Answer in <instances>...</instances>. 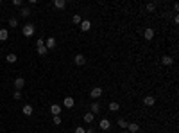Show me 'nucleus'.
I'll return each instance as SVG.
<instances>
[{
    "instance_id": "1",
    "label": "nucleus",
    "mask_w": 179,
    "mask_h": 133,
    "mask_svg": "<svg viewBox=\"0 0 179 133\" xmlns=\"http://www.w3.org/2000/svg\"><path fill=\"white\" fill-rule=\"evenodd\" d=\"M102 94H104V90H102L100 86H93V88H92V92H90V97H92L93 101H97V99L102 97Z\"/></svg>"
},
{
    "instance_id": "2",
    "label": "nucleus",
    "mask_w": 179,
    "mask_h": 133,
    "mask_svg": "<svg viewBox=\"0 0 179 133\" xmlns=\"http://www.w3.org/2000/svg\"><path fill=\"white\" fill-rule=\"evenodd\" d=\"M21 33H24V36H25V38L32 36V34H34V25H32V24H25V25H24V29H21Z\"/></svg>"
},
{
    "instance_id": "3",
    "label": "nucleus",
    "mask_w": 179,
    "mask_h": 133,
    "mask_svg": "<svg viewBox=\"0 0 179 133\" xmlns=\"http://www.w3.org/2000/svg\"><path fill=\"white\" fill-rule=\"evenodd\" d=\"M63 106H64V108H74V106H75V99L70 97V95H66V97L63 99Z\"/></svg>"
},
{
    "instance_id": "4",
    "label": "nucleus",
    "mask_w": 179,
    "mask_h": 133,
    "mask_svg": "<svg viewBox=\"0 0 179 133\" xmlns=\"http://www.w3.org/2000/svg\"><path fill=\"white\" fill-rule=\"evenodd\" d=\"M125 131H127V133H138V131H140V124H136V122H129L127 128H125Z\"/></svg>"
},
{
    "instance_id": "5",
    "label": "nucleus",
    "mask_w": 179,
    "mask_h": 133,
    "mask_svg": "<svg viewBox=\"0 0 179 133\" xmlns=\"http://www.w3.org/2000/svg\"><path fill=\"white\" fill-rule=\"evenodd\" d=\"M74 63H75L77 66H82V65H86V58H84L82 54H75V56H74Z\"/></svg>"
},
{
    "instance_id": "6",
    "label": "nucleus",
    "mask_w": 179,
    "mask_h": 133,
    "mask_svg": "<svg viewBox=\"0 0 179 133\" xmlns=\"http://www.w3.org/2000/svg\"><path fill=\"white\" fill-rule=\"evenodd\" d=\"M99 129H102V131L111 129V122H109L107 119H100V122H99Z\"/></svg>"
},
{
    "instance_id": "7",
    "label": "nucleus",
    "mask_w": 179,
    "mask_h": 133,
    "mask_svg": "<svg viewBox=\"0 0 179 133\" xmlns=\"http://www.w3.org/2000/svg\"><path fill=\"white\" fill-rule=\"evenodd\" d=\"M79 27H81L82 33H88L90 29H92V22H90V20H82L81 24H79Z\"/></svg>"
},
{
    "instance_id": "8",
    "label": "nucleus",
    "mask_w": 179,
    "mask_h": 133,
    "mask_svg": "<svg viewBox=\"0 0 179 133\" xmlns=\"http://www.w3.org/2000/svg\"><path fill=\"white\" fill-rule=\"evenodd\" d=\"M90 112H92L93 115H97V113L100 112V103H99V101H93L92 104H90Z\"/></svg>"
},
{
    "instance_id": "9",
    "label": "nucleus",
    "mask_w": 179,
    "mask_h": 133,
    "mask_svg": "<svg viewBox=\"0 0 179 133\" xmlns=\"http://www.w3.org/2000/svg\"><path fill=\"white\" fill-rule=\"evenodd\" d=\"M21 113H24L25 117H31V115L34 113V108H32L31 104H24V108H21Z\"/></svg>"
},
{
    "instance_id": "10",
    "label": "nucleus",
    "mask_w": 179,
    "mask_h": 133,
    "mask_svg": "<svg viewBox=\"0 0 179 133\" xmlns=\"http://www.w3.org/2000/svg\"><path fill=\"white\" fill-rule=\"evenodd\" d=\"M82 121H84V122H86V124H92V122H93V121H95V115H93V113H92V112H86V113H84V115H82Z\"/></svg>"
},
{
    "instance_id": "11",
    "label": "nucleus",
    "mask_w": 179,
    "mask_h": 133,
    "mask_svg": "<svg viewBox=\"0 0 179 133\" xmlns=\"http://www.w3.org/2000/svg\"><path fill=\"white\" fill-rule=\"evenodd\" d=\"M143 38H145L147 41H150V40L154 38V29H150V27H147V29H143Z\"/></svg>"
},
{
    "instance_id": "12",
    "label": "nucleus",
    "mask_w": 179,
    "mask_h": 133,
    "mask_svg": "<svg viewBox=\"0 0 179 133\" xmlns=\"http://www.w3.org/2000/svg\"><path fill=\"white\" fill-rule=\"evenodd\" d=\"M143 104L145 106H154L156 104V97L154 95H145L143 97Z\"/></svg>"
},
{
    "instance_id": "13",
    "label": "nucleus",
    "mask_w": 179,
    "mask_h": 133,
    "mask_svg": "<svg viewBox=\"0 0 179 133\" xmlns=\"http://www.w3.org/2000/svg\"><path fill=\"white\" fill-rule=\"evenodd\" d=\"M24 86H25V79L24 77H16L14 79V88H16V90H21Z\"/></svg>"
},
{
    "instance_id": "14",
    "label": "nucleus",
    "mask_w": 179,
    "mask_h": 133,
    "mask_svg": "<svg viewBox=\"0 0 179 133\" xmlns=\"http://www.w3.org/2000/svg\"><path fill=\"white\" fill-rule=\"evenodd\" d=\"M45 47H47V51H50V49H54L56 47V40L50 36V38H47L45 40Z\"/></svg>"
},
{
    "instance_id": "15",
    "label": "nucleus",
    "mask_w": 179,
    "mask_h": 133,
    "mask_svg": "<svg viewBox=\"0 0 179 133\" xmlns=\"http://www.w3.org/2000/svg\"><path fill=\"white\" fill-rule=\"evenodd\" d=\"M50 113L52 115H61V106L59 104H50Z\"/></svg>"
},
{
    "instance_id": "16",
    "label": "nucleus",
    "mask_w": 179,
    "mask_h": 133,
    "mask_svg": "<svg viewBox=\"0 0 179 133\" xmlns=\"http://www.w3.org/2000/svg\"><path fill=\"white\" fill-rule=\"evenodd\" d=\"M118 110H120V104L117 103V101H109V112H118Z\"/></svg>"
},
{
    "instance_id": "17",
    "label": "nucleus",
    "mask_w": 179,
    "mask_h": 133,
    "mask_svg": "<svg viewBox=\"0 0 179 133\" xmlns=\"http://www.w3.org/2000/svg\"><path fill=\"white\" fill-rule=\"evenodd\" d=\"M161 63H163L165 66H170V65L174 63V58H172V56H163V58H161Z\"/></svg>"
},
{
    "instance_id": "18",
    "label": "nucleus",
    "mask_w": 179,
    "mask_h": 133,
    "mask_svg": "<svg viewBox=\"0 0 179 133\" xmlns=\"http://www.w3.org/2000/svg\"><path fill=\"white\" fill-rule=\"evenodd\" d=\"M20 14H21V16H24V18H27V16H31V7H29V6H24V7H21V9H20Z\"/></svg>"
},
{
    "instance_id": "19",
    "label": "nucleus",
    "mask_w": 179,
    "mask_h": 133,
    "mask_svg": "<svg viewBox=\"0 0 179 133\" xmlns=\"http://www.w3.org/2000/svg\"><path fill=\"white\" fill-rule=\"evenodd\" d=\"M54 7L64 9V7H66V0H54Z\"/></svg>"
},
{
    "instance_id": "20",
    "label": "nucleus",
    "mask_w": 179,
    "mask_h": 133,
    "mask_svg": "<svg viewBox=\"0 0 179 133\" xmlns=\"http://www.w3.org/2000/svg\"><path fill=\"white\" fill-rule=\"evenodd\" d=\"M36 51H38V54L39 56H47V47H45V45H36Z\"/></svg>"
},
{
    "instance_id": "21",
    "label": "nucleus",
    "mask_w": 179,
    "mask_h": 133,
    "mask_svg": "<svg viewBox=\"0 0 179 133\" xmlns=\"http://www.w3.org/2000/svg\"><path fill=\"white\" fill-rule=\"evenodd\" d=\"M9 38V31L7 29H0V41H6Z\"/></svg>"
},
{
    "instance_id": "22",
    "label": "nucleus",
    "mask_w": 179,
    "mask_h": 133,
    "mask_svg": "<svg viewBox=\"0 0 179 133\" xmlns=\"http://www.w3.org/2000/svg\"><path fill=\"white\" fill-rule=\"evenodd\" d=\"M16 59H18V56H16V54H13V52L6 56V61H7V63H16Z\"/></svg>"
},
{
    "instance_id": "23",
    "label": "nucleus",
    "mask_w": 179,
    "mask_h": 133,
    "mask_svg": "<svg viewBox=\"0 0 179 133\" xmlns=\"http://www.w3.org/2000/svg\"><path fill=\"white\" fill-rule=\"evenodd\" d=\"M117 124H118V126H120V128H122V129H125V128H127V124H129V122H127V121H125V119H124V117H118V121H117Z\"/></svg>"
},
{
    "instance_id": "24",
    "label": "nucleus",
    "mask_w": 179,
    "mask_h": 133,
    "mask_svg": "<svg viewBox=\"0 0 179 133\" xmlns=\"http://www.w3.org/2000/svg\"><path fill=\"white\" fill-rule=\"evenodd\" d=\"M72 22H74V24H77V25H79L81 22H82V16H81V14H74V16H72Z\"/></svg>"
},
{
    "instance_id": "25",
    "label": "nucleus",
    "mask_w": 179,
    "mask_h": 133,
    "mask_svg": "<svg viewBox=\"0 0 179 133\" xmlns=\"http://www.w3.org/2000/svg\"><path fill=\"white\" fill-rule=\"evenodd\" d=\"M52 121H54V124H56V126H59V124L63 122V119H61V115H52Z\"/></svg>"
},
{
    "instance_id": "26",
    "label": "nucleus",
    "mask_w": 179,
    "mask_h": 133,
    "mask_svg": "<svg viewBox=\"0 0 179 133\" xmlns=\"http://www.w3.org/2000/svg\"><path fill=\"white\" fill-rule=\"evenodd\" d=\"M16 25H18V18L11 16V18H9V27H16Z\"/></svg>"
},
{
    "instance_id": "27",
    "label": "nucleus",
    "mask_w": 179,
    "mask_h": 133,
    "mask_svg": "<svg viewBox=\"0 0 179 133\" xmlns=\"http://www.w3.org/2000/svg\"><path fill=\"white\" fill-rule=\"evenodd\" d=\"M145 9H147V11H149V13H152V11H154V9H156V4H152V2H149V4H147V6H145Z\"/></svg>"
},
{
    "instance_id": "28",
    "label": "nucleus",
    "mask_w": 179,
    "mask_h": 133,
    "mask_svg": "<svg viewBox=\"0 0 179 133\" xmlns=\"http://www.w3.org/2000/svg\"><path fill=\"white\" fill-rule=\"evenodd\" d=\"M13 99H16V101H20V99H21V92H20V90H16V92L13 94Z\"/></svg>"
},
{
    "instance_id": "29",
    "label": "nucleus",
    "mask_w": 179,
    "mask_h": 133,
    "mask_svg": "<svg viewBox=\"0 0 179 133\" xmlns=\"http://www.w3.org/2000/svg\"><path fill=\"white\" fill-rule=\"evenodd\" d=\"M13 4H14L16 7H24V2H21V0H13Z\"/></svg>"
},
{
    "instance_id": "30",
    "label": "nucleus",
    "mask_w": 179,
    "mask_h": 133,
    "mask_svg": "<svg viewBox=\"0 0 179 133\" xmlns=\"http://www.w3.org/2000/svg\"><path fill=\"white\" fill-rule=\"evenodd\" d=\"M75 133H86V128H82V126H77V128H75Z\"/></svg>"
},
{
    "instance_id": "31",
    "label": "nucleus",
    "mask_w": 179,
    "mask_h": 133,
    "mask_svg": "<svg viewBox=\"0 0 179 133\" xmlns=\"http://www.w3.org/2000/svg\"><path fill=\"white\" fill-rule=\"evenodd\" d=\"M86 133H97L95 128H86Z\"/></svg>"
},
{
    "instance_id": "32",
    "label": "nucleus",
    "mask_w": 179,
    "mask_h": 133,
    "mask_svg": "<svg viewBox=\"0 0 179 133\" xmlns=\"http://www.w3.org/2000/svg\"><path fill=\"white\" fill-rule=\"evenodd\" d=\"M36 45H45V40H41V38H39V40L36 41Z\"/></svg>"
},
{
    "instance_id": "33",
    "label": "nucleus",
    "mask_w": 179,
    "mask_h": 133,
    "mask_svg": "<svg viewBox=\"0 0 179 133\" xmlns=\"http://www.w3.org/2000/svg\"><path fill=\"white\" fill-rule=\"evenodd\" d=\"M120 133H127V131H125V129H122V131H120Z\"/></svg>"
}]
</instances>
